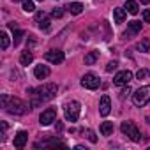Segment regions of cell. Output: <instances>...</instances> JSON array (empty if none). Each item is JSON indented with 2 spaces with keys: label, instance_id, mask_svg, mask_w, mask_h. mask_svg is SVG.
I'll use <instances>...</instances> for the list:
<instances>
[{
  "label": "cell",
  "instance_id": "obj_25",
  "mask_svg": "<svg viewBox=\"0 0 150 150\" xmlns=\"http://www.w3.org/2000/svg\"><path fill=\"white\" fill-rule=\"evenodd\" d=\"M51 16H53V18H62V16H64V9H60V7H55V9L51 11Z\"/></svg>",
  "mask_w": 150,
  "mask_h": 150
},
{
  "label": "cell",
  "instance_id": "obj_18",
  "mask_svg": "<svg viewBox=\"0 0 150 150\" xmlns=\"http://www.w3.org/2000/svg\"><path fill=\"white\" fill-rule=\"evenodd\" d=\"M97 60H99V51H96V50L85 55V64H87V65H94Z\"/></svg>",
  "mask_w": 150,
  "mask_h": 150
},
{
  "label": "cell",
  "instance_id": "obj_4",
  "mask_svg": "<svg viewBox=\"0 0 150 150\" xmlns=\"http://www.w3.org/2000/svg\"><path fill=\"white\" fill-rule=\"evenodd\" d=\"M80 111H81V108H80L78 101H71V103H67L64 106V113H65L67 122H76L80 118Z\"/></svg>",
  "mask_w": 150,
  "mask_h": 150
},
{
  "label": "cell",
  "instance_id": "obj_29",
  "mask_svg": "<svg viewBox=\"0 0 150 150\" xmlns=\"http://www.w3.org/2000/svg\"><path fill=\"white\" fill-rule=\"evenodd\" d=\"M145 76H146V71H145V69H139V71L136 72V78H138V80H143Z\"/></svg>",
  "mask_w": 150,
  "mask_h": 150
},
{
  "label": "cell",
  "instance_id": "obj_22",
  "mask_svg": "<svg viewBox=\"0 0 150 150\" xmlns=\"http://www.w3.org/2000/svg\"><path fill=\"white\" fill-rule=\"evenodd\" d=\"M136 48H138L139 51H143V53H148V51H150V39H141V41L136 44Z\"/></svg>",
  "mask_w": 150,
  "mask_h": 150
},
{
  "label": "cell",
  "instance_id": "obj_13",
  "mask_svg": "<svg viewBox=\"0 0 150 150\" xmlns=\"http://www.w3.org/2000/svg\"><path fill=\"white\" fill-rule=\"evenodd\" d=\"M27 139H28V134H27L25 131L16 132V136H14V146H16V148H23L25 143H27Z\"/></svg>",
  "mask_w": 150,
  "mask_h": 150
},
{
  "label": "cell",
  "instance_id": "obj_27",
  "mask_svg": "<svg viewBox=\"0 0 150 150\" xmlns=\"http://www.w3.org/2000/svg\"><path fill=\"white\" fill-rule=\"evenodd\" d=\"M85 134H87V138H88V139H90L92 143H97V138H96V134H94V131H87Z\"/></svg>",
  "mask_w": 150,
  "mask_h": 150
},
{
  "label": "cell",
  "instance_id": "obj_20",
  "mask_svg": "<svg viewBox=\"0 0 150 150\" xmlns=\"http://www.w3.org/2000/svg\"><path fill=\"white\" fill-rule=\"evenodd\" d=\"M101 134L103 136H111L113 134V122H103L101 124Z\"/></svg>",
  "mask_w": 150,
  "mask_h": 150
},
{
  "label": "cell",
  "instance_id": "obj_1",
  "mask_svg": "<svg viewBox=\"0 0 150 150\" xmlns=\"http://www.w3.org/2000/svg\"><path fill=\"white\" fill-rule=\"evenodd\" d=\"M57 92H58V87H57L55 83H46V85L37 87V88H28V94H30V97H32L30 106L35 108V106H39V104H42V103L51 101V99L57 96Z\"/></svg>",
  "mask_w": 150,
  "mask_h": 150
},
{
  "label": "cell",
  "instance_id": "obj_17",
  "mask_svg": "<svg viewBox=\"0 0 150 150\" xmlns=\"http://www.w3.org/2000/svg\"><path fill=\"white\" fill-rule=\"evenodd\" d=\"M32 60H34V53H32L30 50L23 51L21 57H20V64H21V65H28V64H32Z\"/></svg>",
  "mask_w": 150,
  "mask_h": 150
},
{
  "label": "cell",
  "instance_id": "obj_9",
  "mask_svg": "<svg viewBox=\"0 0 150 150\" xmlns=\"http://www.w3.org/2000/svg\"><path fill=\"white\" fill-rule=\"evenodd\" d=\"M44 58H46L48 62H51V64H62L64 58H65V55H64V51H60V50H51V51H46Z\"/></svg>",
  "mask_w": 150,
  "mask_h": 150
},
{
  "label": "cell",
  "instance_id": "obj_6",
  "mask_svg": "<svg viewBox=\"0 0 150 150\" xmlns=\"http://www.w3.org/2000/svg\"><path fill=\"white\" fill-rule=\"evenodd\" d=\"M81 85H83L85 88H88V90H96V88H99L101 80H99V76L88 72V74H85V76L81 78Z\"/></svg>",
  "mask_w": 150,
  "mask_h": 150
},
{
  "label": "cell",
  "instance_id": "obj_10",
  "mask_svg": "<svg viewBox=\"0 0 150 150\" xmlns=\"http://www.w3.org/2000/svg\"><path fill=\"white\" fill-rule=\"evenodd\" d=\"M138 32H141V21H129V25H127V30L124 32V37L125 39H131V37H134Z\"/></svg>",
  "mask_w": 150,
  "mask_h": 150
},
{
  "label": "cell",
  "instance_id": "obj_19",
  "mask_svg": "<svg viewBox=\"0 0 150 150\" xmlns=\"http://www.w3.org/2000/svg\"><path fill=\"white\" fill-rule=\"evenodd\" d=\"M125 11L129 14H138V11H139L138 2H134V0H127V2H125Z\"/></svg>",
  "mask_w": 150,
  "mask_h": 150
},
{
  "label": "cell",
  "instance_id": "obj_8",
  "mask_svg": "<svg viewBox=\"0 0 150 150\" xmlns=\"http://www.w3.org/2000/svg\"><path fill=\"white\" fill-rule=\"evenodd\" d=\"M132 80V72L131 71H120L115 74V78H113V83L122 87V85H129V81Z\"/></svg>",
  "mask_w": 150,
  "mask_h": 150
},
{
  "label": "cell",
  "instance_id": "obj_24",
  "mask_svg": "<svg viewBox=\"0 0 150 150\" xmlns=\"http://www.w3.org/2000/svg\"><path fill=\"white\" fill-rule=\"evenodd\" d=\"M0 39H2V50H7L9 48V35H7V32L0 34Z\"/></svg>",
  "mask_w": 150,
  "mask_h": 150
},
{
  "label": "cell",
  "instance_id": "obj_21",
  "mask_svg": "<svg viewBox=\"0 0 150 150\" xmlns=\"http://www.w3.org/2000/svg\"><path fill=\"white\" fill-rule=\"evenodd\" d=\"M67 9H69L71 14H81V11H83V4H80V2H72V4L67 6Z\"/></svg>",
  "mask_w": 150,
  "mask_h": 150
},
{
  "label": "cell",
  "instance_id": "obj_7",
  "mask_svg": "<svg viewBox=\"0 0 150 150\" xmlns=\"http://www.w3.org/2000/svg\"><path fill=\"white\" fill-rule=\"evenodd\" d=\"M55 120H57V110H55V108L44 110V111L41 113V117H39V124H41V125H50V124H53Z\"/></svg>",
  "mask_w": 150,
  "mask_h": 150
},
{
  "label": "cell",
  "instance_id": "obj_2",
  "mask_svg": "<svg viewBox=\"0 0 150 150\" xmlns=\"http://www.w3.org/2000/svg\"><path fill=\"white\" fill-rule=\"evenodd\" d=\"M2 108L7 111V113H11V115H25V113H28V110L32 108L30 104H27L25 101H21V99H18V97H9L7 94H2Z\"/></svg>",
  "mask_w": 150,
  "mask_h": 150
},
{
  "label": "cell",
  "instance_id": "obj_28",
  "mask_svg": "<svg viewBox=\"0 0 150 150\" xmlns=\"http://www.w3.org/2000/svg\"><path fill=\"white\" fill-rule=\"evenodd\" d=\"M143 21L145 23H150V9H145L143 11Z\"/></svg>",
  "mask_w": 150,
  "mask_h": 150
},
{
  "label": "cell",
  "instance_id": "obj_12",
  "mask_svg": "<svg viewBox=\"0 0 150 150\" xmlns=\"http://www.w3.org/2000/svg\"><path fill=\"white\" fill-rule=\"evenodd\" d=\"M34 76L37 78V80H44V78H48L50 76V67L48 65H35V69H34Z\"/></svg>",
  "mask_w": 150,
  "mask_h": 150
},
{
  "label": "cell",
  "instance_id": "obj_32",
  "mask_svg": "<svg viewBox=\"0 0 150 150\" xmlns=\"http://www.w3.org/2000/svg\"><path fill=\"white\" fill-rule=\"evenodd\" d=\"M39 2H42V0H39Z\"/></svg>",
  "mask_w": 150,
  "mask_h": 150
},
{
  "label": "cell",
  "instance_id": "obj_3",
  "mask_svg": "<svg viewBox=\"0 0 150 150\" xmlns=\"http://www.w3.org/2000/svg\"><path fill=\"white\" fill-rule=\"evenodd\" d=\"M148 101H150V85H145V87L138 88V90L132 94V103H134V106H138V108L145 106Z\"/></svg>",
  "mask_w": 150,
  "mask_h": 150
},
{
  "label": "cell",
  "instance_id": "obj_16",
  "mask_svg": "<svg viewBox=\"0 0 150 150\" xmlns=\"http://www.w3.org/2000/svg\"><path fill=\"white\" fill-rule=\"evenodd\" d=\"M35 18H37V21H39V27H41L44 32H46V30H50V20L46 18V14H44V13H37V16H35Z\"/></svg>",
  "mask_w": 150,
  "mask_h": 150
},
{
  "label": "cell",
  "instance_id": "obj_15",
  "mask_svg": "<svg viewBox=\"0 0 150 150\" xmlns=\"http://www.w3.org/2000/svg\"><path fill=\"white\" fill-rule=\"evenodd\" d=\"M9 28L13 30V34H14V46H18L20 42H21V37H23V30H20L18 28V25L13 21V23H9Z\"/></svg>",
  "mask_w": 150,
  "mask_h": 150
},
{
  "label": "cell",
  "instance_id": "obj_31",
  "mask_svg": "<svg viewBox=\"0 0 150 150\" xmlns=\"http://www.w3.org/2000/svg\"><path fill=\"white\" fill-rule=\"evenodd\" d=\"M141 4H150V0H141Z\"/></svg>",
  "mask_w": 150,
  "mask_h": 150
},
{
  "label": "cell",
  "instance_id": "obj_11",
  "mask_svg": "<svg viewBox=\"0 0 150 150\" xmlns=\"http://www.w3.org/2000/svg\"><path fill=\"white\" fill-rule=\"evenodd\" d=\"M110 111H111V101H110L108 96H103V97H101V104H99V113H101L103 117H108Z\"/></svg>",
  "mask_w": 150,
  "mask_h": 150
},
{
  "label": "cell",
  "instance_id": "obj_23",
  "mask_svg": "<svg viewBox=\"0 0 150 150\" xmlns=\"http://www.w3.org/2000/svg\"><path fill=\"white\" fill-rule=\"evenodd\" d=\"M21 6H23V11L25 13H34L35 11V6L32 0H21Z\"/></svg>",
  "mask_w": 150,
  "mask_h": 150
},
{
  "label": "cell",
  "instance_id": "obj_26",
  "mask_svg": "<svg viewBox=\"0 0 150 150\" xmlns=\"http://www.w3.org/2000/svg\"><path fill=\"white\" fill-rule=\"evenodd\" d=\"M117 67H118V62H117V60H113V62H110V64L106 65V71H108V72H113Z\"/></svg>",
  "mask_w": 150,
  "mask_h": 150
},
{
  "label": "cell",
  "instance_id": "obj_14",
  "mask_svg": "<svg viewBox=\"0 0 150 150\" xmlns=\"http://www.w3.org/2000/svg\"><path fill=\"white\" fill-rule=\"evenodd\" d=\"M125 18H127V11H125V9H122V7L113 9V20H115V23H117V25L124 23V20H125Z\"/></svg>",
  "mask_w": 150,
  "mask_h": 150
},
{
  "label": "cell",
  "instance_id": "obj_5",
  "mask_svg": "<svg viewBox=\"0 0 150 150\" xmlns=\"http://www.w3.org/2000/svg\"><path fill=\"white\" fill-rule=\"evenodd\" d=\"M120 129H122V132H124L125 136H129L132 141H141V132H139V129L136 127L134 122H122Z\"/></svg>",
  "mask_w": 150,
  "mask_h": 150
},
{
  "label": "cell",
  "instance_id": "obj_30",
  "mask_svg": "<svg viewBox=\"0 0 150 150\" xmlns=\"http://www.w3.org/2000/svg\"><path fill=\"white\" fill-rule=\"evenodd\" d=\"M129 94H131V88H129V85H127V88H124V90L120 92V97L124 99V97H125V96H129Z\"/></svg>",
  "mask_w": 150,
  "mask_h": 150
}]
</instances>
